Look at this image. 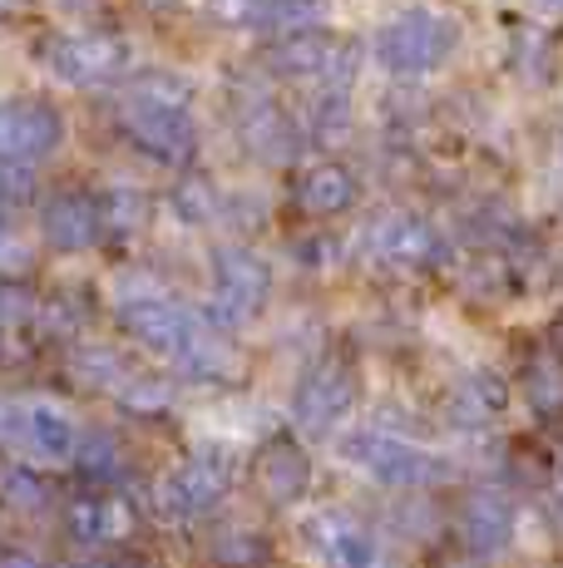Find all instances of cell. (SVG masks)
Listing matches in <instances>:
<instances>
[{
    "instance_id": "6da1fadb",
    "label": "cell",
    "mask_w": 563,
    "mask_h": 568,
    "mask_svg": "<svg viewBox=\"0 0 563 568\" xmlns=\"http://www.w3.org/2000/svg\"><path fill=\"white\" fill-rule=\"evenodd\" d=\"M119 326H124L139 346L164 356V362L188 381H213V386H218V381H233L237 366H243L233 342H227L208 316L173 302L168 292H158V287L124 292V297H119Z\"/></svg>"
},
{
    "instance_id": "7a4b0ae2",
    "label": "cell",
    "mask_w": 563,
    "mask_h": 568,
    "mask_svg": "<svg viewBox=\"0 0 563 568\" xmlns=\"http://www.w3.org/2000/svg\"><path fill=\"white\" fill-rule=\"evenodd\" d=\"M337 460L386 489H426V485H436V479H446V460H440V455L420 450L416 440H406V435H396V430H381V425L346 430L337 440Z\"/></svg>"
},
{
    "instance_id": "3957f363",
    "label": "cell",
    "mask_w": 563,
    "mask_h": 568,
    "mask_svg": "<svg viewBox=\"0 0 563 568\" xmlns=\"http://www.w3.org/2000/svg\"><path fill=\"white\" fill-rule=\"evenodd\" d=\"M460 45V26L436 10H406V16L386 20L376 36V64L396 80H426Z\"/></svg>"
},
{
    "instance_id": "277c9868",
    "label": "cell",
    "mask_w": 563,
    "mask_h": 568,
    "mask_svg": "<svg viewBox=\"0 0 563 568\" xmlns=\"http://www.w3.org/2000/svg\"><path fill=\"white\" fill-rule=\"evenodd\" d=\"M267 74L291 84H321V90H346L356 70V50L351 40H337L327 30H297V36H277L267 40L257 54Z\"/></svg>"
},
{
    "instance_id": "5b68a950",
    "label": "cell",
    "mask_w": 563,
    "mask_h": 568,
    "mask_svg": "<svg viewBox=\"0 0 563 568\" xmlns=\"http://www.w3.org/2000/svg\"><path fill=\"white\" fill-rule=\"evenodd\" d=\"M273 297V267L253 247H218L213 253V292H208V322L218 332H243L257 322V312Z\"/></svg>"
},
{
    "instance_id": "8992f818",
    "label": "cell",
    "mask_w": 563,
    "mask_h": 568,
    "mask_svg": "<svg viewBox=\"0 0 563 568\" xmlns=\"http://www.w3.org/2000/svg\"><path fill=\"white\" fill-rule=\"evenodd\" d=\"M361 257L386 272H430L446 257V237L420 213H386L361 233Z\"/></svg>"
},
{
    "instance_id": "52a82bcc",
    "label": "cell",
    "mask_w": 563,
    "mask_h": 568,
    "mask_svg": "<svg viewBox=\"0 0 563 568\" xmlns=\"http://www.w3.org/2000/svg\"><path fill=\"white\" fill-rule=\"evenodd\" d=\"M356 406V371L341 356H327L297 381L291 390V425L311 440H327L341 430V420Z\"/></svg>"
},
{
    "instance_id": "ba28073f",
    "label": "cell",
    "mask_w": 563,
    "mask_h": 568,
    "mask_svg": "<svg viewBox=\"0 0 563 568\" xmlns=\"http://www.w3.org/2000/svg\"><path fill=\"white\" fill-rule=\"evenodd\" d=\"M119 124H124L129 144H134L139 154H149L154 163L188 169V163L198 159V124H193L188 109L124 100V109H119Z\"/></svg>"
},
{
    "instance_id": "9c48e42d",
    "label": "cell",
    "mask_w": 563,
    "mask_h": 568,
    "mask_svg": "<svg viewBox=\"0 0 563 568\" xmlns=\"http://www.w3.org/2000/svg\"><path fill=\"white\" fill-rule=\"evenodd\" d=\"M227 485H233L227 460H218V455H188V460H178L158 479L154 505H158V515L173 524H193L208 515L213 505H223Z\"/></svg>"
},
{
    "instance_id": "30bf717a",
    "label": "cell",
    "mask_w": 563,
    "mask_h": 568,
    "mask_svg": "<svg viewBox=\"0 0 563 568\" xmlns=\"http://www.w3.org/2000/svg\"><path fill=\"white\" fill-rule=\"evenodd\" d=\"M233 129H237L243 149L257 163H291L301 154V144H307L301 129H297V119L263 90H237L233 94Z\"/></svg>"
},
{
    "instance_id": "8fae6325",
    "label": "cell",
    "mask_w": 563,
    "mask_h": 568,
    "mask_svg": "<svg viewBox=\"0 0 563 568\" xmlns=\"http://www.w3.org/2000/svg\"><path fill=\"white\" fill-rule=\"evenodd\" d=\"M40 54H45V70L55 80L74 84V90H100V84H114L129 70V45L114 36H100V30L55 36Z\"/></svg>"
},
{
    "instance_id": "7c38bea8",
    "label": "cell",
    "mask_w": 563,
    "mask_h": 568,
    "mask_svg": "<svg viewBox=\"0 0 563 568\" xmlns=\"http://www.w3.org/2000/svg\"><path fill=\"white\" fill-rule=\"evenodd\" d=\"M6 440H16L30 460L40 465H64L74 460V445H80V425L60 400H16L6 406Z\"/></svg>"
},
{
    "instance_id": "4fadbf2b",
    "label": "cell",
    "mask_w": 563,
    "mask_h": 568,
    "mask_svg": "<svg viewBox=\"0 0 563 568\" xmlns=\"http://www.w3.org/2000/svg\"><path fill=\"white\" fill-rule=\"evenodd\" d=\"M64 144V114L50 100H0V163H40Z\"/></svg>"
},
{
    "instance_id": "5bb4252c",
    "label": "cell",
    "mask_w": 563,
    "mask_h": 568,
    "mask_svg": "<svg viewBox=\"0 0 563 568\" xmlns=\"http://www.w3.org/2000/svg\"><path fill=\"white\" fill-rule=\"evenodd\" d=\"M213 26L227 30H257V36H297V30H321L331 16V0H208Z\"/></svg>"
},
{
    "instance_id": "9a60e30c",
    "label": "cell",
    "mask_w": 563,
    "mask_h": 568,
    "mask_svg": "<svg viewBox=\"0 0 563 568\" xmlns=\"http://www.w3.org/2000/svg\"><path fill=\"white\" fill-rule=\"evenodd\" d=\"M311 554L321 559V568H386V544L366 529L361 519L327 509V515H311L301 524Z\"/></svg>"
},
{
    "instance_id": "2e32d148",
    "label": "cell",
    "mask_w": 563,
    "mask_h": 568,
    "mask_svg": "<svg viewBox=\"0 0 563 568\" xmlns=\"http://www.w3.org/2000/svg\"><path fill=\"white\" fill-rule=\"evenodd\" d=\"M514 529H519V509L504 489L494 485H480L464 495L460 505V544L470 549V559H500V554L514 544Z\"/></svg>"
},
{
    "instance_id": "e0dca14e",
    "label": "cell",
    "mask_w": 563,
    "mask_h": 568,
    "mask_svg": "<svg viewBox=\"0 0 563 568\" xmlns=\"http://www.w3.org/2000/svg\"><path fill=\"white\" fill-rule=\"evenodd\" d=\"M253 479H257V489H263V499L287 509L311 489V455L301 450L297 435H273V440L257 450Z\"/></svg>"
},
{
    "instance_id": "ac0fdd59",
    "label": "cell",
    "mask_w": 563,
    "mask_h": 568,
    "mask_svg": "<svg viewBox=\"0 0 563 568\" xmlns=\"http://www.w3.org/2000/svg\"><path fill=\"white\" fill-rule=\"evenodd\" d=\"M40 233L55 253H84L104 237L100 227V203L90 193H55L45 207H40Z\"/></svg>"
},
{
    "instance_id": "d6986e66",
    "label": "cell",
    "mask_w": 563,
    "mask_h": 568,
    "mask_svg": "<svg viewBox=\"0 0 563 568\" xmlns=\"http://www.w3.org/2000/svg\"><path fill=\"white\" fill-rule=\"evenodd\" d=\"M291 199H297V207L307 217H341L361 203V179H356L346 163L321 159V163H311V169H301Z\"/></svg>"
},
{
    "instance_id": "ffe728a7",
    "label": "cell",
    "mask_w": 563,
    "mask_h": 568,
    "mask_svg": "<svg viewBox=\"0 0 563 568\" xmlns=\"http://www.w3.org/2000/svg\"><path fill=\"white\" fill-rule=\"evenodd\" d=\"M64 529H70L74 544H90V549H110V544H124L134 534V509L114 495H90L74 499L64 509Z\"/></svg>"
},
{
    "instance_id": "44dd1931",
    "label": "cell",
    "mask_w": 563,
    "mask_h": 568,
    "mask_svg": "<svg viewBox=\"0 0 563 568\" xmlns=\"http://www.w3.org/2000/svg\"><path fill=\"white\" fill-rule=\"evenodd\" d=\"M454 420L464 425H490L494 415H504L509 406V386L504 376H494V371H470V376H460V386H454Z\"/></svg>"
},
{
    "instance_id": "7402d4cb",
    "label": "cell",
    "mask_w": 563,
    "mask_h": 568,
    "mask_svg": "<svg viewBox=\"0 0 563 568\" xmlns=\"http://www.w3.org/2000/svg\"><path fill=\"white\" fill-rule=\"evenodd\" d=\"M524 400L539 420H554L563 415V356L539 352L534 362L524 366Z\"/></svg>"
},
{
    "instance_id": "603a6c76",
    "label": "cell",
    "mask_w": 563,
    "mask_h": 568,
    "mask_svg": "<svg viewBox=\"0 0 563 568\" xmlns=\"http://www.w3.org/2000/svg\"><path fill=\"white\" fill-rule=\"evenodd\" d=\"M213 564L218 568H263L267 559V539L253 529V524H227V529L213 534Z\"/></svg>"
},
{
    "instance_id": "cb8c5ba5",
    "label": "cell",
    "mask_w": 563,
    "mask_h": 568,
    "mask_svg": "<svg viewBox=\"0 0 563 568\" xmlns=\"http://www.w3.org/2000/svg\"><path fill=\"white\" fill-rule=\"evenodd\" d=\"M168 203H173V213H178V223H188V227H203L223 213V199L208 179H178Z\"/></svg>"
},
{
    "instance_id": "d4e9b609",
    "label": "cell",
    "mask_w": 563,
    "mask_h": 568,
    "mask_svg": "<svg viewBox=\"0 0 563 568\" xmlns=\"http://www.w3.org/2000/svg\"><path fill=\"white\" fill-rule=\"evenodd\" d=\"M114 400L124 406L129 415H164L173 406V390H168V381H158V376H134L129 371L124 381L114 386Z\"/></svg>"
},
{
    "instance_id": "484cf974",
    "label": "cell",
    "mask_w": 563,
    "mask_h": 568,
    "mask_svg": "<svg viewBox=\"0 0 563 568\" xmlns=\"http://www.w3.org/2000/svg\"><path fill=\"white\" fill-rule=\"evenodd\" d=\"M100 203V227L104 233H139L149 223V199L134 189H110Z\"/></svg>"
},
{
    "instance_id": "4316f807",
    "label": "cell",
    "mask_w": 563,
    "mask_h": 568,
    "mask_svg": "<svg viewBox=\"0 0 563 568\" xmlns=\"http://www.w3.org/2000/svg\"><path fill=\"white\" fill-rule=\"evenodd\" d=\"M129 100L188 109V100H193V84L183 80V74H168V70H144V74H139L134 84H129Z\"/></svg>"
},
{
    "instance_id": "83f0119b",
    "label": "cell",
    "mask_w": 563,
    "mask_h": 568,
    "mask_svg": "<svg viewBox=\"0 0 563 568\" xmlns=\"http://www.w3.org/2000/svg\"><path fill=\"white\" fill-rule=\"evenodd\" d=\"M74 460L84 465V475H94V479H114L119 469H124V450H119L114 435H104V430H90V435H84V430H80Z\"/></svg>"
},
{
    "instance_id": "f1b7e54d",
    "label": "cell",
    "mask_w": 563,
    "mask_h": 568,
    "mask_svg": "<svg viewBox=\"0 0 563 568\" xmlns=\"http://www.w3.org/2000/svg\"><path fill=\"white\" fill-rule=\"evenodd\" d=\"M346 124H351V100H346V90H321L317 100H311V139H317V144H337L346 134Z\"/></svg>"
},
{
    "instance_id": "f546056e",
    "label": "cell",
    "mask_w": 563,
    "mask_h": 568,
    "mask_svg": "<svg viewBox=\"0 0 563 568\" xmlns=\"http://www.w3.org/2000/svg\"><path fill=\"white\" fill-rule=\"evenodd\" d=\"M0 499L10 509H20V515H35V509H45V479L25 465H10L0 469Z\"/></svg>"
},
{
    "instance_id": "4dcf8cb0",
    "label": "cell",
    "mask_w": 563,
    "mask_h": 568,
    "mask_svg": "<svg viewBox=\"0 0 563 568\" xmlns=\"http://www.w3.org/2000/svg\"><path fill=\"white\" fill-rule=\"evenodd\" d=\"M74 376L90 381V386H100V390H114L119 381L129 376V366L119 362L110 346H90V352H74Z\"/></svg>"
},
{
    "instance_id": "1f68e13d",
    "label": "cell",
    "mask_w": 563,
    "mask_h": 568,
    "mask_svg": "<svg viewBox=\"0 0 563 568\" xmlns=\"http://www.w3.org/2000/svg\"><path fill=\"white\" fill-rule=\"evenodd\" d=\"M35 199V169L30 163H0V217L10 223V213H20Z\"/></svg>"
},
{
    "instance_id": "d6a6232c",
    "label": "cell",
    "mask_w": 563,
    "mask_h": 568,
    "mask_svg": "<svg viewBox=\"0 0 563 568\" xmlns=\"http://www.w3.org/2000/svg\"><path fill=\"white\" fill-rule=\"evenodd\" d=\"M25 316H35V292L25 282L0 277V322H25Z\"/></svg>"
},
{
    "instance_id": "836d02e7",
    "label": "cell",
    "mask_w": 563,
    "mask_h": 568,
    "mask_svg": "<svg viewBox=\"0 0 563 568\" xmlns=\"http://www.w3.org/2000/svg\"><path fill=\"white\" fill-rule=\"evenodd\" d=\"M30 267V243L20 233H10V223L0 217V277H16Z\"/></svg>"
},
{
    "instance_id": "e575fe53",
    "label": "cell",
    "mask_w": 563,
    "mask_h": 568,
    "mask_svg": "<svg viewBox=\"0 0 563 568\" xmlns=\"http://www.w3.org/2000/svg\"><path fill=\"white\" fill-rule=\"evenodd\" d=\"M0 568H50V564L35 559V554H0Z\"/></svg>"
},
{
    "instance_id": "d590c367",
    "label": "cell",
    "mask_w": 563,
    "mask_h": 568,
    "mask_svg": "<svg viewBox=\"0 0 563 568\" xmlns=\"http://www.w3.org/2000/svg\"><path fill=\"white\" fill-rule=\"evenodd\" d=\"M440 568H490V564H484V559H470V554H460V559H446Z\"/></svg>"
},
{
    "instance_id": "8d00e7d4",
    "label": "cell",
    "mask_w": 563,
    "mask_h": 568,
    "mask_svg": "<svg viewBox=\"0 0 563 568\" xmlns=\"http://www.w3.org/2000/svg\"><path fill=\"white\" fill-rule=\"evenodd\" d=\"M524 6H534V10H544V16H559V10H563V0H524Z\"/></svg>"
},
{
    "instance_id": "74e56055",
    "label": "cell",
    "mask_w": 563,
    "mask_h": 568,
    "mask_svg": "<svg viewBox=\"0 0 563 568\" xmlns=\"http://www.w3.org/2000/svg\"><path fill=\"white\" fill-rule=\"evenodd\" d=\"M0 440H6V400H0Z\"/></svg>"
},
{
    "instance_id": "f35d334b",
    "label": "cell",
    "mask_w": 563,
    "mask_h": 568,
    "mask_svg": "<svg viewBox=\"0 0 563 568\" xmlns=\"http://www.w3.org/2000/svg\"><path fill=\"white\" fill-rule=\"evenodd\" d=\"M559 505H563V469H559Z\"/></svg>"
}]
</instances>
